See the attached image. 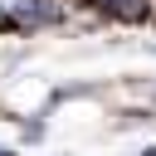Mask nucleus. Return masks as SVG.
Masks as SVG:
<instances>
[{
  "instance_id": "2",
  "label": "nucleus",
  "mask_w": 156,
  "mask_h": 156,
  "mask_svg": "<svg viewBox=\"0 0 156 156\" xmlns=\"http://www.w3.org/2000/svg\"><path fill=\"white\" fill-rule=\"evenodd\" d=\"M93 10H102L107 20H122V24L151 20V0H93Z\"/></svg>"
},
{
  "instance_id": "4",
  "label": "nucleus",
  "mask_w": 156,
  "mask_h": 156,
  "mask_svg": "<svg viewBox=\"0 0 156 156\" xmlns=\"http://www.w3.org/2000/svg\"><path fill=\"white\" fill-rule=\"evenodd\" d=\"M0 24H5V5H0Z\"/></svg>"
},
{
  "instance_id": "3",
  "label": "nucleus",
  "mask_w": 156,
  "mask_h": 156,
  "mask_svg": "<svg viewBox=\"0 0 156 156\" xmlns=\"http://www.w3.org/2000/svg\"><path fill=\"white\" fill-rule=\"evenodd\" d=\"M141 156H156V146H146V151H141Z\"/></svg>"
},
{
  "instance_id": "1",
  "label": "nucleus",
  "mask_w": 156,
  "mask_h": 156,
  "mask_svg": "<svg viewBox=\"0 0 156 156\" xmlns=\"http://www.w3.org/2000/svg\"><path fill=\"white\" fill-rule=\"evenodd\" d=\"M63 20V0H10L0 29H44Z\"/></svg>"
}]
</instances>
